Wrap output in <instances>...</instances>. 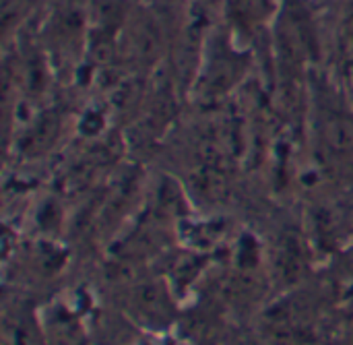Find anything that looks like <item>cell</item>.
I'll return each mask as SVG.
<instances>
[{"label": "cell", "mask_w": 353, "mask_h": 345, "mask_svg": "<svg viewBox=\"0 0 353 345\" xmlns=\"http://www.w3.org/2000/svg\"><path fill=\"white\" fill-rule=\"evenodd\" d=\"M279 267H283L285 277H296L302 267V257H300V244L296 240H285L281 255H279Z\"/></svg>", "instance_id": "cell-1"}, {"label": "cell", "mask_w": 353, "mask_h": 345, "mask_svg": "<svg viewBox=\"0 0 353 345\" xmlns=\"http://www.w3.org/2000/svg\"><path fill=\"white\" fill-rule=\"evenodd\" d=\"M350 23H352V27H353V2H352V8H350Z\"/></svg>", "instance_id": "cell-2"}]
</instances>
